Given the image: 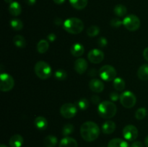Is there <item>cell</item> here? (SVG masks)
<instances>
[{"label":"cell","instance_id":"cell-4","mask_svg":"<svg viewBox=\"0 0 148 147\" xmlns=\"http://www.w3.org/2000/svg\"><path fill=\"white\" fill-rule=\"evenodd\" d=\"M34 71L36 74L40 79H47L51 76L52 69L49 63L43 61H39L34 66Z\"/></svg>","mask_w":148,"mask_h":147},{"label":"cell","instance_id":"cell-29","mask_svg":"<svg viewBox=\"0 0 148 147\" xmlns=\"http://www.w3.org/2000/svg\"><path fill=\"white\" fill-rule=\"evenodd\" d=\"M75 130V127L72 124L67 123L62 128V135L64 136H68L69 135L72 134Z\"/></svg>","mask_w":148,"mask_h":147},{"label":"cell","instance_id":"cell-20","mask_svg":"<svg viewBox=\"0 0 148 147\" xmlns=\"http://www.w3.org/2000/svg\"><path fill=\"white\" fill-rule=\"evenodd\" d=\"M108 147H130V145L121 138H113L108 142Z\"/></svg>","mask_w":148,"mask_h":147},{"label":"cell","instance_id":"cell-41","mask_svg":"<svg viewBox=\"0 0 148 147\" xmlns=\"http://www.w3.org/2000/svg\"><path fill=\"white\" fill-rule=\"evenodd\" d=\"M24 1L26 4H28V5H30V6L34 5L36 2V0H24Z\"/></svg>","mask_w":148,"mask_h":147},{"label":"cell","instance_id":"cell-16","mask_svg":"<svg viewBox=\"0 0 148 147\" xmlns=\"http://www.w3.org/2000/svg\"><path fill=\"white\" fill-rule=\"evenodd\" d=\"M116 130V123L112 120H106L102 125L103 133L105 134H111Z\"/></svg>","mask_w":148,"mask_h":147},{"label":"cell","instance_id":"cell-10","mask_svg":"<svg viewBox=\"0 0 148 147\" xmlns=\"http://www.w3.org/2000/svg\"><path fill=\"white\" fill-rule=\"evenodd\" d=\"M138 130L134 125H127L123 129V136L130 141H134L138 136Z\"/></svg>","mask_w":148,"mask_h":147},{"label":"cell","instance_id":"cell-46","mask_svg":"<svg viewBox=\"0 0 148 147\" xmlns=\"http://www.w3.org/2000/svg\"><path fill=\"white\" fill-rule=\"evenodd\" d=\"M0 147H7V146H5L4 144H1V146H0Z\"/></svg>","mask_w":148,"mask_h":147},{"label":"cell","instance_id":"cell-17","mask_svg":"<svg viewBox=\"0 0 148 147\" xmlns=\"http://www.w3.org/2000/svg\"><path fill=\"white\" fill-rule=\"evenodd\" d=\"M23 142H24V139L23 136L19 134H15L10 138L9 144L11 147H21Z\"/></svg>","mask_w":148,"mask_h":147},{"label":"cell","instance_id":"cell-18","mask_svg":"<svg viewBox=\"0 0 148 147\" xmlns=\"http://www.w3.org/2000/svg\"><path fill=\"white\" fill-rule=\"evenodd\" d=\"M34 125L37 129L40 130V131H44L48 126V121L44 117L38 116L35 119Z\"/></svg>","mask_w":148,"mask_h":147},{"label":"cell","instance_id":"cell-12","mask_svg":"<svg viewBox=\"0 0 148 147\" xmlns=\"http://www.w3.org/2000/svg\"><path fill=\"white\" fill-rule=\"evenodd\" d=\"M89 87L92 92H102L104 89V84L98 79H92L89 82Z\"/></svg>","mask_w":148,"mask_h":147},{"label":"cell","instance_id":"cell-2","mask_svg":"<svg viewBox=\"0 0 148 147\" xmlns=\"http://www.w3.org/2000/svg\"><path fill=\"white\" fill-rule=\"evenodd\" d=\"M64 29L70 34L77 35L80 33L84 29V23L80 19L72 17L65 20L63 23Z\"/></svg>","mask_w":148,"mask_h":147},{"label":"cell","instance_id":"cell-5","mask_svg":"<svg viewBox=\"0 0 148 147\" xmlns=\"http://www.w3.org/2000/svg\"><path fill=\"white\" fill-rule=\"evenodd\" d=\"M120 102L121 105L125 108H133L135 105L136 102H137V98L134 95V93H132L130 91H125L121 93L120 95Z\"/></svg>","mask_w":148,"mask_h":147},{"label":"cell","instance_id":"cell-42","mask_svg":"<svg viewBox=\"0 0 148 147\" xmlns=\"http://www.w3.org/2000/svg\"><path fill=\"white\" fill-rule=\"evenodd\" d=\"M54 23L56 24H58V25H60V24H62V23H64V22H63V21H62V19L58 17V18H56V20H55V21H54Z\"/></svg>","mask_w":148,"mask_h":147},{"label":"cell","instance_id":"cell-34","mask_svg":"<svg viewBox=\"0 0 148 147\" xmlns=\"http://www.w3.org/2000/svg\"><path fill=\"white\" fill-rule=\"evenodd\" d=\"M110 24H111V27H115V28H118V27H119L121 24H123V21H121V20H120L118 18H114L111 20Z\"/></svg>","mask_w":148,"mask_h":147},{"label":"cell","instance_id":"cell-38","mask_svg":"<svg viewBox=\"0 0 148 147\" xmlns=\"http://www.w3.org/2000/svg\"><path fill=\"white\" fill-rule=\"evenodd\" d=\"M48 40L51 42H53L56 39V35L54 33H50L49 35H48Z\"/></svg>","mask_w":148,"mask_h":147},{"label":"cell","instance_id":"cell-45","mask_svg":"<svg viewBox=\"0 0 148 147\" xmlns=\"http://www.w3.org/2000/svg\"><path fill=\"white\" fill-rule=\"evenodd\" d=\"M4 1H5L6 3H8V4H11V3H12V0H4Z\"/></svg>","mask_w":148,"mask_h":147},{"label":"cell","instance_id":"cell-44","mask_svg":"<svg viewBox=\"0 0 148 147\" xmlns=\"http://www.w3.org/2000/svg\"><path fill=\"white\" fill-rule=\"evenodd\" d=\"M145 146L148 147V135H147L145 139Z\"/></svg>","mask_w":148,"mask_h":147},{"label":"cell","instance_id":"cell-28","mask_svg":"<svg viewBox=\"0 0 148 147\" xmlns=\"http://www.w3.org/2000/svg\"><path fill=\"white\" fill-rule=\"evenodd\" d=\"M10 26L14 30H20L23 28V22L19 19H12L10 20Z\"/></svg>","mask_w":148,"mask_h":147},{"label":"cell","instance_id":"cell-15","mask_svg":"<svg viewBox=\"0 0 148 147\" xmlns=\"http://www.w3.org/2000/svg\"><path fill=\"white\" fill-rule=\"evenodd\" d=\"M59 147H77V142L75 138L66 136L61 140Z\"/></svg>","mask_w":148,"mask_h":147},{"label":"cell","instance_id":"cell-8","mask_svg":"<svg viewBox=\"0 0 148 147\" xmlns=\"http://www.w3.org/2000/svg\"><path fill=\"white\" fill-rule=\"evenodd\" d=\"M0 89L1 92H7L11 90L14 85L12 76L7 73H1L0 76Z\"/></svg>","mask_w":148,"mask_h":147},{"label":"cell","instance_id":"cell-35","mask_svg":"<svg viewBox=\"0 0 148 147\" xmlns=\"http://www.w3.org/2000/svg\"><path fill=\"white\" fill-rule=\"evenodd\" d=\"M98 46H99L100 47L103 48V47H106V46L107 43H108V41H107V40L106 37H101L98 39Z\"/></svg>","mask_w":148,"mask_h":147},{"label":"cell","instance_id":"cell-32","mask_svg":"<svg viewBox=\"0 0 148 147\" xmlns=\"http://www.w3.org/2000/svg\"><path fill=\"white\" fill-rule=\"evenodd\" d=\"M147 115V110L145 108H140L137 110L135 112V117L138 120H141L145 118Z\"/></svg>","mask_w":148,"mask_h":147},{"label":"cell","instance_id":"cell-36","mask_svg":"<svg viewBox=\"0 0 148 147\" xmlns=\"http://www.w3.org/2000/svg\"><path fill=\"white\" fill-rule=\"evenodd\" d=\"M110 98L112 101H116L118 100L119 98H120V96L118 95V93L116 92H113L110 94Z\"/></svg>","mask_w":148,"mask_h":147},{"label":"cell","instance_id":"cell-6","mask_svg":"<svg viewBox=\"0 0 148 147\" xmlns=\"http://www.w3.org/2000/svg\"><path fill=\"white\" fill-rule=\"evenodd\" d=\"M123 24L130 31H135L140 28V20L135 14H130L124 19Z\"/></svg>","mask_w":148,"mask_h":147},{"label":"cell","instance_id":"cell-22","mask_svg":"<svg viewBox=\"0 0 148 147\" xmlns=\"http://www.w3.org/2000/svg\"><path fill=\"white\" fill-rule=\"evenodd\" d=\"M88 0H69V3L75 9L81 10L85 9L88 5Z\"/></svg>","mask_w":148,"mask_h":147},{"label":"cell","instance_id":"cell-1","mask_svg":"<svg viewBox=\"0 0 148 147\" xmlns=\"http://www.w3.org/2000/svg\"><path fill=\"white\" fill-rule=\"evenodd\" d=\"M100 128L95 122L92 121L85 122L80 127V135L85 141L91 142L98 138Z\"/></svg>","mask_w":148,"mask_h":147},{"label":"cell","instance_id":"cell-26","mask_svg":"<svg viewBox=\"0 0 148 147\" xmlns=\"http://www.w3.org/2000/svg\"><path fill=\"white\" fill-rule=\"evenodd\" d=\"M114 12L115 13V14H116L118 17H123V16H124L127 14V9L123 4H117L114 7Z\"/></svg>","mask_w":148,"mask_h":147},{"label":"cell","instance_id":"cell-31","mask_svg":"<svg viewBox=\"0 0 148 147\" xmlns=\"http://www.w3.org/2000/svg\"><path fill=\"white\" fill-rule=\"evenodd\" d=\"M54 76L57 80L59 81H64L66 79L67 77V74L65 70L63 69H59V70L56 71L54 74Z\"/></svg>","mask_w":148,"mask_h":147},{"label":"cell","instance_id":"cell-47","mask_svg":"<svg viewBox=\"0 0 148 147\" xmlns=\"http://www.w3.org/2000/svg\"><path fill=\"white\" fill-rule=\"evenodd\" d=\"M102 147H104V146H102Z\"/></svg>","mask_w":148,"mask_h":147},{"label":"cell","instance_id":"cell-19","mask_svg":"<svg viewBox=\"0 0 148 147\" xmlns=\"http://www.w3.org/2000/svg\"><path fill=\"white\" fill-rule=\"evenodd\" d=\"M9 12H10V14L14 16V17H17V16L20 15L21 14L22 7L17 1H13L12 3L10 4Z\"/></svg>","mask_w":148,"mask_h":147},{"label":"cell","instance_id":"cell-21","mask_svg":"<svg viewBox=\"0 0 148 147\" xmlns=\"http://www.w3.org/2000/svg\"><path fill=\"white\" fill-rule=\"evenodd\" d=\"M137 76L141 80H148V64H143L139 68L137 71Z\"/></svg>","mask_w":148,"mask_h":147},{"label":"cell","instance_id":"cell-23","mask_svg":"<svg viewBox=\"0 0 148 147\" xmlns=\"http://www.w3.org/2000/svg\"><path fill=\"white\" fill-rule=\"evenodd\" d=\"M58 140L55 135H47L43 140V144L46 147H55L57 144Z\"/></svg>","mask_w":148,"mask_h":147},{"label":"cell","instance_id":"cell-37","mask_svg":"<svg viewBox=\"0 0 148 147\" xmlns=\"http://www.w3.org/2000/svg\"><path fill=\"white\" fill-rule=\"evenodd\" d=\"M91 102H92L93 104H95V105H97V104H100L99 97L97 96V95H93V96L91 97Z\"/></svg>","mask_w":148,"mask_h":147},{"label":"cell","instance_id":"cell-14","mask_svg":"<svg viewBox=\"0 0 148 147\" xmlns=\"http://www.w3.org/2000/svg\"><path fill=\"white\" fill-rule=\"evenodd\" d=\"M70 52L72 56H74L75 57H79L83 55L84 52H85V48L82 44L77 43L72 45L70 48Z\"/></svg>","mask_w":148,"mask_h":147},{"label":"cell","instance_id":"cell-9","mask_svg":"<svg viewBox=\"0 0 148 147\" xmlns=\"http://www.w3.org/2000/svg\"><path fill=\"white\" fill-rule=\"evenodd\" d=\"M77 112V108L74 104L67 102L61 107L60 113L64 118H72L76 115Z\"/></svg>","mask_w":148,"mask_h":147},{"label":"cell","instance_id":"cell-40","mask_svg":"<svg viewBox=\"0 0 148 147\" xmlns=\"http://www.w3.org/2000/svg\"><path fill=\"white\" fill-rule=\"evenodd\" d=\"M143 57L147 61H148V47L146 48L143 51Z\"/></svg>","mask_w":148,"mask_h":147},{"label":"cell","instance_id":"cell-43","mask_svg":"<svg viewBox=\"0 0 148 147\" xmlns=\"http://www.w3.org/2000/svg\"><path fill=\"white\" fill-rule=\"evenodd\" d=\"M54 1V3H56V4H62L63 3H64V1L66 0H53Z\"/></svg>","mask_w":148,"mask_h":147},{"label":"cell","instance_id":"cell-39","mask_svg":"<svg viewBox=\"0 0 148 147\" xmlns=\"http://www.w3.org/2000/svg\"><path fill=\"white\" fill-rule=\"evenodd\" d=\"M131 147H144V145L141 141H135L132 144Z\"/></svg>","mask_w":148,"mask_h":147},{"label":"cell","instance_id":"cell-3","mask_svg":"<svg viewBox=\"0 0 148 147\" xmlns=\"http://www.w3.org/2000/svg\"><path fill=\"white\" fill-rule=\"evenodd\" d=\"M116 106L115 104L110 101H104L98 105V112L101 117L105 119H110L115 116L116 113Z\"/></svg>","mask_w":148,"mask_h":147},{"label":"cell","instance_id":"cell-11","mask_svg":"<svg viewBox=\"0 0 148 147\" xmlns=\"http://www.w3.org/2000/svg\"><path fill=\"white\" fill-rule=\"evenodd\" d=\"M88 58L91 63H99L104 59V53L99 49H92L88 53Z\"/></svg>","mask_w":148,"mask_h":147},{"label":"cell","instance_id":"cell-27","mask_svg":"<svg viewBox=\"0 0 148 147\" xmlns=\"http://www.w3.org/2000/svg\"><path fill=\"white\" fill-rule=\"evenodd\" d=\"M114 87L117 91H123L125 89V82L120 77L116 78L114 80Z\"/></svg>","mask_w":148,"mask_h":147},{"label":"cell","instance_id":"cell-30","mask_svg":"<svg viewBox=\"0 0 148 147\" xmlns=\"http://www.w3.org/2000/svg\"><path fill=\"white\" fill-rule=\"evenodd\" d=\"M100 33V28L96 25H92L87 30V34L90 37H95L98 35Z\"/></svg>","mask_w":148,"mask_h":147},{"label":"cell","instance_id":"cell-24","mask_svg":"<svg viewBox=\"0 0 148 147\" xmlns=\"http://www.w3.org/2000/svg\"><path fill=\"white\" fill-rule=\"evenodd\" d=\"M49 48V42L46 40H40L37 44V50L39 53H45Z\"/></svg>","mask_w":148,"mask_h":147},{"label":"cell","instance_id":"cell-7","mask_svg":"<svg viewBox=\"0 0 148 147\" xmlns=\"http://www.w3.org/2000/svg\"><path fill=\"white\" fill-rule=\"evenodd\" d=\"M99 75L103 80L110 82L116 78V71L112 66L105 65L100 69Z\"/></svg>","mask_w":148,"mask_h":147},{"label":"cell","instance_id":"cell-25","mask_svg":"<svg viewBox=\"0 0 148 147\" xmlns=\"http://www.w3.org/2000/svg\"><path fill=\"white\" fill-rule=\"evenodd\" d=\"M13 43L16 47L21 48L26 46V41L24 37L20 35H17L14 36V38H13Z\"/></svg>","mask_w":148,"mask_h":147},{"label":"cell","instance_id":"cell-33","mask_svg":"<svg viewBox=\"0 0 148 147\" xmlns=\"http://www.w3.org/2000/svg\"><path fill=\"white\" fill-rule=\"evenodd\" d=\"M77 105L78 108H79L82 110H85L88 109V106H89V102H88V99L82 98V99H80L77 102Z\"/></svg>","mask_w":148,"mask_h":147},{"label":"cell","instance_id":"cell-13","mask_svg":"<svg viewBox=\"0 0 148 147\" xmlns=\"http://www.w3.org/2000/svg\"><path fill=\"white\" fill-rule=\"evenodd\" d=\"M88 69V63L84 59H78L75 62V70L79 74H83Z\"/></svg>","mask_w":148,"mask_h":147}]
</instances>
